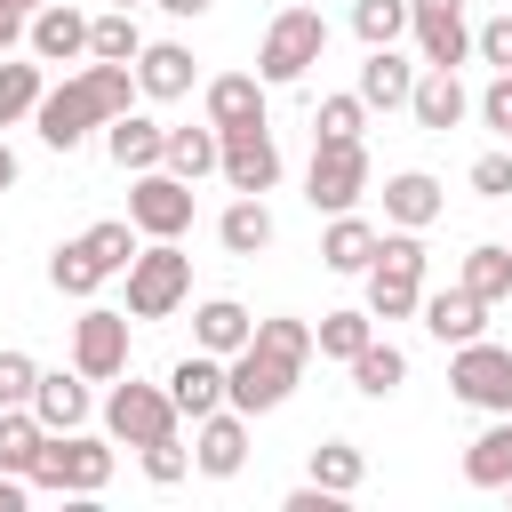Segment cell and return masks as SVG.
<instances>
[{
    "instance_id": "obj_1",
    "label": "cell",
    "mask_w": 512,
    "mask_h": 512,
    "mask_svg": "<svg viewBox=\"0 0 512 512\" xmlns=\"http://www.w3.org/2000/svg\"><path fill=\"white\" fill-rule=\"evenodd\" d=\"M296 376H304V360H296V352H280V344L248 336V344L224 360V408H240V416H272V408L296 392Z\"/></svg>"
},
{
    "instance_id": "obj_2",
    "label": "cell",
    "mask_w": 512,
    "mask_h": 512,
    "mask_svg": "<svg viewBox=\"0 0 512 512\" xmlns=\"http://www.w3.org/2000/svg\"><path fill=\"white\" fill-rule=\"evenodd\" d=\"M320 48H328V16L320 8H280L272 24H264V48H256V80L264 88H288V80H304L312 64H320Z\"/></svg>"
},
{
    "instance_id": "obj_3",
    "label": "cell",
    "mask_w": 512,
    "mask_h": 512,
    "mask_svg": "<svg viewBox=\"0 0 512 512\" xmlns=\"http://www.w3.org/2000/svg\"><path fill=\"white\" fill-rule=\"evenodd\" d=\"M112 480V440H96V432H48V448H40V464H32V488H48V496H96Z\"/></svg>"
},
{
    "instance_id": "obj_4",
    "label": "cell",
    "mask_w": 512,
    "mask_h": 512,
    "mask_svg": "<svg viewBox=\"0 0 512 512\" xmlns=\"http://www.w3.org/2000/svg\"><path fill=\"white\" fill-rule=\"evenodd\" d=\"M184 296H192V256L176 240H152L128 256V312L136 320H168Z\"/></svg>"
},
{
    "instance_id": "obj_5",
    "label": "cell",
    "mask_w": 512,
    "mask_h": 512,
    "mask_svg": "<svg viewBox=\"0 0 512 512\" xmlns=\"http://www.w3.org/2000/svg\"><path fill=\"white\" fill-rule=\"evenodd\" d=\"M360 192H368V144H360V136H312V176H304V200H312L320 216H344Z\"/></svg>"
},
{
    "instance_id": "obj_6",
    "label": "cell",
    "mask_w": 512,
    "mask_h": 512,
    "mask_svg": "<svg viewBox=\"0 0 512 512\" xmlns=\"http://www.w3.org/2000/svg\"><path fill=\"white\" fill-rule=\"evenodd\" d=\"M128 224H136V240H184L192 232V184L168 168H144L128 184Z\"/></svg>"
},
{
    "instance_id": "obj_7",
    "label": "cell",
    "mask_w": 512,
    "mask_h": 512,
    "mask_svg": "<svg viewBox=\"0 0 512 512\" xmlns=\"http://www.w3.org/2000/svg\"><path fill=\"white\" fill-rule=\"evenodd\" d=\"M448 384L464 408H488V416H512V344H456L448 360Z\"/></svg>"
},
{
    "instance_id": "obj_8",
    "label": "cell",
    "mask_w": 512,
    "mask_h": 512,
    "mask_svg": "<svg viewBox=\"0 0 512 512\" xmlns=\"http://www.w3.org/2000/svg\"><path fill=\"white\" fill-rule=\"evenodd\" d=\"M104 432L128 440V448L168 440V432H176V400H168V384H144V376L112 384V400H104Z\"/></svg>"
},
{
    "instance_id": "obj_9",
    "label": "cell",
    "mask_w": 512,
    "mask_h": 512,
    "mask_svg": "<svg viewBox=\"0 0 512 512\" xmlns=\"http://www.w3.org/2000/svg\"><path fill=\"white\" fill-rule=\"evenodd\" d=\"M216 176H224L232 192H272V184H280V144H272V128H264V120L216 128Z\"/></svg>"
},
{
    "instance_id": "obj_10",
    "label": "cell",
    "mask_w": 512,
    "mask_h": 512,
    "mask_svg": "<svg viewBox=\"0 0 512 512\" xmlns=\"http://www.w3.org/2000/svg\"><path fill=\"white\" fill-rule=\"evenodd\" d=\"M72 368H80L88 384H112V376H128V312H112V304H88V312L72 320Z\"/></svg>"
},
{
    "instance_id": "obj_11",
    "label": "cell",
    "mask_w": 512,
    "mask_h": 512,
    "mask_svg": "<svg viewBox=\"0 0 512 512\" xmlns=\"http://www.w3.org/2000/svg\"><path fill=\"white\" fill-rule=\"evenodd\" d=\"M32 128H40V144H48V152H80V144H88V128H104V112H96L88 80H64V88H40Z\"/></svg>"
},
{
    "instance_id": "obj_12",
    "label": "cell",
    "mask_w": 512,
    "mask_h": 512,
    "mask_svg": "<svg viewBox=\"0 0 512 512\" xmlns=\"http://www.w3.org/2000/svg\"><path fill=\"white\" fill-rule=\"evenodd\" d=\"M408 32H416V56L424 64H464L472 56V24H464V0H408Z\"/></svg>"
},
{
    "instance_id": "obj_13",
    "label": "cell",
    "mask_w": 512,
    "mask_h": 512,
    "mask_svg": "<svg viewBox=\"0 0 512 512\" xmlns=\"http://www.w3.org/2000/svg\"><path fill=\"white\" fill-rule=\"evenodd\" d=\"M192 464H200L208 480H232V472L248 464V416H240V408H208V416L192 424Z\"/></svg>"
},
{
    "instance_id": "obj_14",
    "label": "cell",
    "mask_w": 512,
    "mask_h": 512,
    "mask_svg": "<svg viewBox=\"0 0 512 512\" xmlns=\"http://www.w3.org/2000/svg\"><path fill=\"white\" fill-rule=\"evenodd\" d=\"M24 40H32L40 64H72V56H88V16L64 8V0H40L32 24H24Z\"/></svg>"
},
{
    "instance_id": "obj_15",
    "label": "cell",
    "mask_w": 512,
    "mask_h": 512,
    "mask_svg": "<svg viewBox=\"0 0 512 512\" xmlns=\"http://www.w3.org/2000/svg\"><path fill=\"white\" fill-rule=\"evenodd\" d=\"M136 96H152V104L192 96V48L184 40H144L136 48Z\"/></svg>"
},
{
    "instance_id": "obj_16",
    "label": "cell",
    "mask_w": 512,
    "mask_h": 512,
    "mask_svg": "<svg viewBox=\"0 0 512 512\" xmlns=\"http://www.w3.org/2000/svg\"><path fill=\"white\" fill-rule=\"evenodd\" d=\"M408 112H416V128L448 136V128L472 112V96H464V80H456L448 64H424V72H416V88H408Z\"/></svg>"
},
{
    "instance_id": "obj_17",
    "label": "cell",
    "mask_w": 512,
    "mask_h": 512,
    "mask_svg": "<svg viewBox=\"0 0 512 512\" xmlns=\"http://www.w3.org/2000/svg\"><path fill=\"white\" fill-rule=\"evenodd\" d=\"M416 312H424V336L432 344H472L480 336V320H488V304L456 280V288H432V296H416Z\"/></svg>"
},
{
    "instance_id": "obj_18",
    "label": "cell",
    "mask_w": 512,
    "mask_h": 512,
    "mask_svg": "<svg viewBox=\"0 0 512 512\" xmlns=\"http://www.w3.org/2000/svg\"><path fill=\"white\" fill-rule=\"evenodd\" d=\"M168 400H176V416H192V424H200L208 408H224V360L192 344V352L168 368Z\"/></svg>"
},
{
    "instance_id": "obj_19",
    "label": "cell",
    "mask_w": 512,
    "mask_h": 512,
    "mask_svg": "<svg viewBox=\"0 0 512 512\" xmlns=\"http://www.w3.org/2000/svg\"><path fill=\"white\" fill-rule=\"evenodd\" d=\"M408 88H416V64L400 56V48H368V64H360V104L368 112H408Z\"/></svg>"
},
{
    "instance_id": "obj_20",
    "label": "cell",
    "mask_w": 512,
    "mask_h": 512,
    "mask_svg": "<svg viewBox=\"0 0 512 512\" xmlns=\"http://www.w3.org/2000/svg\"><path fill=\"white\" fill-rule=\"evenodd\" d=\"M160 144H168V128L152 120V112H120V120H104V152L128 168V176H144V168H160Z\"/></svg>"
},
{
    "instance_id": "obj_21",
    "label": "cell",
    "mask_w": 512,
    "mask_h": 512,
    "mask_svg": "<svg viewBox=\"0 0 512 512\" xmlns=\"http://www.w3.org/2000/svg\"><path fill=\"white\" fill-rule=\"evenodd\" d=\"M440 208H448V200H440V184H432L424 168H400V176H384V224H400V232H424Z\"/></svg>"
},
{
    "instance_id": "obj_22",
    "label": "cell",
    "mask_w": 512,
    "mask_h": 512,
    "mask_svg": "<svg viewBox=\"0 0 512 512\" xmlns=\"http://www.w3.org/2000/svg\"><path fill=\"white\" fill-rule=\"evenodd\" d=\"M32 416L48 424V432H72V424H88V376L72 368H40V384H32Z\"/></svg>"
},
{
    "instance_id": "obj_23",
    "label": "cell",
    "mask_w": 512,
    "mask_h": 512,
    "mask_svg": "<svg viewBox=\"0 0 512 512\" xmlns=\"http://www.w3.org/2000/svg\"><path fill=\"white\" fill-rule=\"evenodd\" d=\"M248 336H256V320H248V304H232V296H208V304L192 312V344L216 352V360H232Z\"/></svg>"
},
{
    "instance_id": "obj_24",
    "label": "cell",
    "mask_w": 512,
    "mask_h": 512,
    "mask_svg": "<svg viewBox=\"0 0 512 512\" xmlns=\"http://www.w3.org/2000/svg\"><path fill=\"white\" fill-rule=\"evenodd\" d=\"M264 120V80L256 72H216L208 80V128H248Z\"/></svg>"
},
{
    "instance_id": "obj_25",
    "label": "cell",
    "mask_w": 512,
    "mask_h": 512,
    "mask_svg": "<svg viewBox=\"0 0 512 512\" xmlns=\"http://www.w3.org/2000/svg\"><path fill=\"white\" fill-rule=\"evenodd\" d=\"M216 240H224L232 256H264V248H272V208H264V192H240V200L216 216Z\"/></svg>"
},
{
    "instance_id": "obj_26",
    "label": "cell",
    "mask_w": 512,
    "mask_h": 512,
    "mask_svg": "<svg viewBox=\"0 0 512 512\" xmlns=\"http://www.w3.org/2000/svg\"><path fill=\"white\" fill-rule=\"evenodd\" d=\"M368 256H376V224L368 216H328V232H320V264L328 272H368Z\"/></svg>"
},
{
    "instance_id": "obj_27",
    "label": "cell",
    "mask_w": 512,
    "mask_h": 512,
    "mask_svg": "<svg viewBox=\"0 0 512 512\" xmlns=\"http://www.w3.org/2000/svg\"><path fill=\"white\" fill-rule=\"evenodd\" d=\"M344 368H352V384H360L368 400H392V392L408 384V352H400V344H384V336H368Z\"/></svg>"
},
{
    "instance_id": "obj_28",
    "label": "cell",
    "mask_w": 512,
    "mask_h": 512,
    "mask_svg": "<svg viewBox=\"0 0 512 512\" xmlns=\"http://www.w3.org/2000/svg\"><path fill=\"white\" fill-rule=\"evenodd\" d=\"M40 448H48V424H40L32 408H0V472H16V480H32V464H40Z\"/></svg>"
},
{
    "instance_id": "obj_29",
    "label": "cell",
    "mask_w": 512,
    "mask_h": 512,
    "mask_svg": "<svg viewBox=\"0 0 512 512\" xmlns=\"http://www.w3.org/2000/svg\"><path fill=\"white\" fill-rule=\"evenodd\" d=\"M464 480H472V488H504V480H512V416H496V424L464 448Z\"/></svg>"
},
{
    "instance_id": "obj_30",
    "label": "cell",
    "mask_w": 512,
    "mask_h": 512,
    "mask_svg": "<svg viewBox=\"0 0 512 512\" xmlns=\"http://www.w3.org/2000/svg\"><path fill=\"white\" fill-rule=\"evenodd\" d=\"M160 168H168V176H184V184L216 176V128H168V144H160Z\"/></svg>"
},
{
    "instance_id": "obj_31",
    "label": "cell",
    "mask_w": 512,
    "mask_h": 512,
    "mask_svg": "<svg viewBox=\"0 0 512 512\" xmlns=\"http://www.w3.org/2000/svg\"><path fill=\"white\" fill-rule=\"evenodd\" d=\"M456 280H464L480 304H504V296H512V248H504V240H480V248L464 256V272H456Z\"/></svg>"
},
{
    "instance_id": "obj_32",
    "label": "cell",
    "mask_w": 512,
    "mask_h": 512,
    "mask_svg": "<svg viewBox=\"0 0 512 512\" xmlns=\"http://www.w3.org/2000/svg\"><path fill=\"white\" fill-rule=\"evenodd\" d=\"M424 296V272H392V264H368V312L376 320H408Z\"/></svg>"
},
{
    "instance_id": "obj_33",
    "label": "cell",
    "mask_w": 512,
    "mask_h": 512,
    "mask_svg": "<svg viewBox=\"0 0 512 512\" xmlns=\"http://www.w3.org/2000/svg\"><path fill=\"white\" fill-rule=\"evenodd\" d=\"M368 336H376V312H368V304H360V312H320V328H312V352H320V360H352Z\"/></svg>"
},
{
    "instance_id": "obj_34",
    "label": "cell",
    "mask_w": 512,
    "mask_h": 512,
    "mask_svg": "<svg viewBox=\"0 0 512 512\" xmlns=\"http://www.w3.org/2000/svg\"><path fill=\"white\" fill-rule=\"evenodd\" d=\"M136 48H144V32H136V16H128V8L88 16V56H104V64H136Z\"/></svg>"
},
{
    "instance_id": "obj_35",
    "label": "cell",
    "mask_w": 512,
    "mask_h": 512,
    "mask_svg": "<svg viewBox=\"0 0 512 512\" xmlns=\"http://www.w3.org/2000/svg\"><path fill=\"white\" fill-rule=\"evenodd\" d=\"M80 248H88V256H96V272L112 280V272H128V256H136V224H128V216H104V224H88V232H80Z\"/></svg>"
},
{
    "instance_id": "obj_36",
    "label": "cell",
    "mask_w": 512,
    "mask_h": 512,
    "mask_svg": "<svg viewBox=\"0 0 512 512\" xmlns=\"http://www.w3.org/2000/svg\"><path fill=\"white\" fill-rule=\"evenodd\" d=\"M80 80H88V96H96V112H104V120H120V112L136 104V64H104V56H96Z\"/></svg>"
},
{
    "instance_id": "obj_37",
    "label": "cell",
    "mask_w": 512,
    "mask_h": 512,
    "mask_svg": "<svg viewBox=\"0 0 512 512\" xmlns=\"http://www.w3.org/2000/svg\"><path fill=\"white\" fill-rule=\"evenodd\" d=\"M360 472H368V456H360L352 440H320V448H312V480H320V488L352 496V488H360Z\"/></svg>"
},
{
    "instance_id": "obj_38",
    "label": "cell",
    "mask_w": 512,
    "mask_h": 512,
    "mask_svg": "<svg viewBox=\"0 0 512 512\" xmlns=\"http://www.w3.org/2000/svg\"><path fill=\"white\" fill-rule=\"evenodd\" d=\"M48 280H56V296H96V288H104V272H96V256H88L80 240H64V248L48 256Z\"/></svg>"
},
{
    "instance_id": "obj_39",
    "label": "cell",
    "mask_w": 512,
    "mask_h": 512,
    "mask_svg": "<svg viewBox=\"0 0 512 512\" xmlns=\"http://www.w3.org/2000/svg\"><path fill=\"white\" fill-rule=\"evenodd\" d=\"M352 32H360L368 48H392V40L408 32V0H352Z\"/></svg>"
},
{
    "instance_id": "obj_40",
    "label": "cell",
    "mask_w": 512,
    "mask_h": 512,
    "mask_svg": "<svg viewBox=\"0 0 512 512\" xmlns=\"http://www.w3.org/2000/svg\"><path fill=\"white\" fill-rule=\"evenodd\" d=\"M32 104H40V64H8L0 56V128L32 120Z\"/></svg>"
},
{
    "instance_id": "obj_41",
    "label": "cell",
    "mask_w": 512,
    "mask_h": 512,
    "mask_svg": "<svg viewBox=\"0 0 512 512\" xmlns=\"http://www.w3.org/2000/svg\"><path fill=\"white\" fill-rule=\"evenodd\" d=\"M32 384H40V360L0 344V408H32Z\"/></svg>"
},
{
    "instance_id": "obj_42",
    "label": "cell",
    "mask_w": 512,
    "mask_h": 512,
    "mask_svg": "<svg viewBox=\"0 0 512 512\" xmlns=\"http://www.w3.org/2000/svg\"><path fill=\"white\" fill-rule=\"evenodd\" d=\"M360 128H368V104H360V96H320L312 136H360Z\"/></svg>"
},
{
    "instance_id": "obj_43",
    "label": "cell",
    "mask_w": 512,
    "mask_h": 512,
    "mask_svg": "<svg viewBox=\"0 0 512 512\" xmlns=\"http://www.w3.org/2000/svg\"><path fill=\"white\" fill-rule=\"evenodd\" d=\"M184 472H192V448H176V432H168V440H144V480L176 488Z\"/></svg>"
},
{
    "instance_id": "obj_44",
    "label": "cell",
    "mask_w": 512,
    "mask_h": 512,
    "mask_svg": "<svg viewBox=\"0 0 512 512\" xmlns=\"http://www.w3.org/2000/svg\"><path fill=\"white\" fill-rule=\"evenodd\" d=\"M256 336H264V344H280V352H296V360H312V320L272 312V320H256Z\"/></svg>"
},
{
    "instance_id": "obj_45",
    "label": "cell",
    "mask_w": 512,
    "mask_h": 512,
    "mask_svg": "<svg viewBox=\"0 0 512 512\" xmlns=\"http://www.w3.org/2000/svg\"><path fill=\"white\" fill-rule=\"evenodd\" d=\"M472 192L480 200H512V152H480L472 160Z\"/></svg>"
},
{
    "instance_id": "obj_46",
    "label": "cell",
    "mask_w": 512,
    "mask_h": 512,
    "mask_svg": "<svg viewBox=\"0 0 512 512\" xmlns=\"http://www.w3.org/2000/svg\"><path fill=\"white\" fill-rule=\"evenodd\" d=\"M472 56L496 64V72H512V16H488V24L472 32Z\"/></svg>"
},
{
    "instance_id": "obj_47",
    "label": "cell",
    "mask_w": 512,
    "mask_h": 512,
    "mask_svg": "<svg viewBox=\"0 0 512 512\" xmlns=\"http://www.w3.org/2000/svg\"><path fill=\"white\" fill-rule=\"evenodd\" d=\"M480 120H488V128L512 144V72H496V80L480 88Z\"/></svg>"
},
{
    "instance_id": "obj_48",
    "label": "cell",
    "mask_w": 512,
    "mask_h": 512,
    "mask_svg": "<svg viewBox=\"0 0 512 512\" xmlns=\"http://www.w3.org/2000/svg\"><path fill=\"white\" fill-rule=\"evenodd\" d=\"M24 496H32V480H16V472H0V512H24Z\"/></svg>"
},
{
    "instance_id": "obj_49",
    "label": "cell",
    "mask_w": 512,
    "mask_h": 512,
    "mask_svg": "<svg viewBox=\"0 0 512 512\" xmlns=\"http://www.w3.org/2000/svg\"><path fill=\"white\" fill-rule=\"evenodd\" d=\"M16 40H24V16H16V8H0V56H8Z\"/></svg>"
},
{
    "instance_id": "obj_50",
    "label": "cell",
    "mask_w": 512,
    "mask_h": 512,
    "mask_svg": "<svg viewBox=\"0 0 512 512\" xmlns=\"http://www.w3.org/2000/svg\"><path fill=\"white\" fill-rule=\"evenodd\" d=\"M152 8H168V16H208L216 0H152Z\"/></svg>"
},
{
    "instance_id": "obj_51",
    "label": "cell",
    "mask_w": 512,
    "mask_h": 512,
    "mask_svg": "<svg viewBox=\"0 0 512 512\" xmlns=\"http://www.w3.org/2000/svg\"><path fill=\"white\" fill-rule=\"evenodd\" d=\"M16 184V152H8V136H0V192Z\"/></svg>"
},
{
    "instance_id": "obj_52",
    "label": "cell",
    "mask_w": 512,
    "mask_h": 512,
    "mask_svg": "<svg viewBox=\"0 0 512 512\" xmlns=\"http://www.w3.org/2000/svg\"><path fill=\"white\" fill-rule=\"evenodd\" d=\"M0 8H16V16H32V8H40V0H0Z\"/></svg>"
},
{
    "instance_id": "obj_53",
    "label": "cell",
    "mask_w": 512,
    "mask_h": 512,
    "mask_svg": "<svg viewBox=\"0 0 512 512\" xmlns=\"http://www.w3.org/2000/svg\"><path fill=\"white\" fill-rule=\"evenodd\" d=\"M112 8H136V0H112Z\"/></svg>"
},
{
    "instance_id": "obj_54",
    "label": "cell",
    "mask_w": 512,
    "mask_h": 512,
    "mask_svg": "<svg viewBox=\"0 0 512 512\" xmlns=\"http://www.w3.org/2000/svg\"><path fill=\"white\" fill-rule=\"evenodd\" d=\"M504 496H512V480H504Z\"/></svg>"
},
{
    "instance_id": "obj_55",
    "label": "cell",
    "mask_w": 512,
    "mask_h": 512,
    "mask_svg": "<svg viewBox=\"0 0 512 512\" xmlns=\"http://www.w3.org/2000/svg\"><path fill=\"white\" fill-rule=\"evenodd\" d=\"M504 248H512V240H504Z\"/></svg>"
},
{
    "instance_id": "obj_56",
    "label": "cell",
    "mask_w": 512,
    "mask_h": 512,
    "mask_svg": "<svg viewBox=\"0 0 512 512\" xmlns=\"http://www.w3.org/2000/svg\"><path fill=\"white\" fill-rule=\"evenodd\" d=\"M504 304H512V296H504Z\"/></svg>"
}]
</instances>
